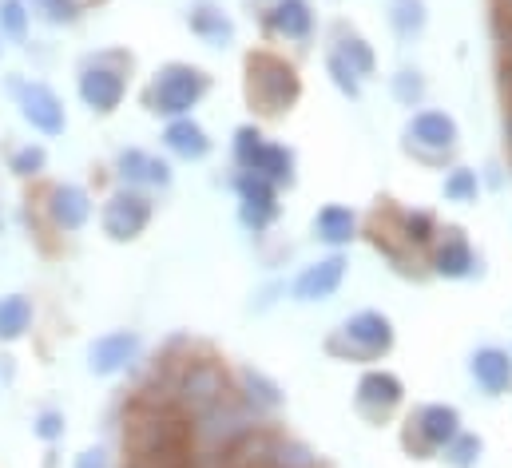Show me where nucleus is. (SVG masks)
Wrapping results in <instances>:
<instances>
[{
	"mask_svg": "<svg viewBox=\"0 0 512 468\" xmlns=\"http://www.w3.org/2000/svg\"><path fill=\"white\" fill-rule=\"evenodd\" d=\"M322 64H326V80L334 84V92H338L342 100H350V104H362V96H366V80H362L342 56H334V52H326Z\"/></svg>",
	"mask_w": 512,
	"mask_h": 468,
	"instance_id": "nucleus-33",
	"label": "nucleus"
},
{
	"mask_svg": "<svg viewBox=\"0 0 512 468\" xmlns=\"http://www.w3.org/2000/svg\"><path fill=\"white\" fill-rule=\"evenodd\" d=\"M227 183H231V195H235L239 227L255 234V238H266L282 219V191L255 171H231Z\"/></svg>",
	"mask_w": 512,
	"mask_h": 468,
	"instance_id": "nucleus-10",
	"label": "nucleus"
},
{
	"mask_svg": "<svg viewBox=\"0 0 512 468\" xmlns=\"http://www.w3.org/2000/svg\"><path fill=\"white\" fill-rule=\"evenodd\" d=\"M183 24L211 52H227L239 40V24H235V16H231V8L223 0H191L183 8Z\"/></svg>",
	"mask_w": 512,
	"mask_h": 468,
	"instance_id": "nucleus-18",
	"label": "nucleus"
},
{
	"mask_svg": "<svg viewBox=\"0 0 512 468\" xmlns=\"http://www.w3.org/2000/svg\"><path fill=\"white\" fill-rule=\"evenodd\" d=\"M32 12L24 0H0V36L4 44H28L32 36Z\"/></svg>",
	"mask_w": 512,
	"mask_h": 468,
	"instance_id": "nucleus-34",
	"label": "nucleus"
},
{
	"mask_svg": "<svg viewBox=\"0 0 512 468\" xmlns=\"http://www.w3.org/2000/svg\"><path fill=\"white\" fill-rule=\"evenodd\" d=\"M465 429V413L453 401H421L401 413V449L413 461H433Z\"/></svg>",
	"mask_w": 512,
	"mask_h": 468,
	"instance_id": "nucleus-6",
	"label": "nucleus"
},
{
	"mask_svg": "<svg viewBox=\"0 0 512 468\" xmlns=\"http://www.w3.org/2000/svg\"><path fill=\"white\" fill-rule=\"evenodd\" d=\"M131 60L128 48H100V52H88L76 68V100L92 112V116H116L128 100L131 88Z\"/></svg>",
	"mask_w": 512,
	"mask_h": 468,
	"instance_id": "nucleus-4",
	"label": "nucleus"
},
{
	"mask_svg": "<svg viewBox=\"0 0 512 468\" xmlns=\"http://www.w3.org/2000/svg\"><path fill=\"white\" fill-rule=\"evenodd\" d=\"M139 357H143V334L131 326H120V330H108L88 342V373L112 381L120 373H131L139 365Z\"/></svg>",
	"mask_w": 512,
	"mask_h": 468,
	"instance_id": "nucleus-16",
	"label": "nucleus"
},
{
	"mask_svg": "<svg viewBox=\"0 0 512 468\" xmlns=\"http://www.w3.org/2000/svg\"><path fill=\"white\" fill-rule=\"evenodd\" d=\"M255 298H258V302H255V314H266L270 306H278V302L286 298V282H270V286H262Z\"/></svg>",
	"mask_w": 512,
	"mask_h": 468,
	"instance_id": "nucleus-37",
	"label": "nucleus"
},
{
	"mask_svg": "<svg viewBox=\"0 0 512 468\" xmlns=\"http://www.w3.org/2000/svg\"><path fill=\"white\" fill-rule=\"evenodd\" d=\"M266 468H326V461L302 437H294L282 425H274L270 449H266Z\"/></svg>",
	"mask_w": 512,
	"mask_h": 468,
	"instance_id": "nucleus-26",
	"label": "nucleus"
},
{
	"mask_svg": "<svg viewBox=\"0 0 512 468\" xmlns=\"http://www.w3.org/2000/svg\"><path fill=\"white\" fill-rule=\"evenodd\" d=\"M112 179H116V187L163 195L175 187V163L159 151H147V147H120L112 159Z\"/></svg>",
	"mask_w": 512,
	"mask_h": 468,
	"instance_id": "nucleus-15",
	"label": "nucleus"
},
{
	"mask_svg": "<svg viewBox=\"0 0 512 468\" xmlns=\"http://www.w3.org/2000/svg\"><path fill=\"white\" fill-rule=\"evenodd\" d=\"M32 437H36L40 445L56 449V445L68 437V417H64V409H56V405L36 409V417H32Z\"/></svg>",
	"mask_w": 512,
	"mask_h": 468,
	"instance_id": "nucleus-35",
	"label": "nucleus"
},
{
	"mask_svg": "<svg viewBox=\"0 0 512 468\" xmlns=\"http://www.w3.org/2000/svg\"><path fill=\"white\" fill-rule=\"evenodd\" d=\"M258 28L270 48H306L318 36L314 0H266L258 8Z\"/></svg>",
	"mask_w": 512,
	"mask_h": 468,
	"instance_id": "nucleus-13",
	"label": "nucleus"
},
{
	"mask_svg": "<svg viewBox=\"0 0 512 468\" xmlns=\"http://www.w3.org/2000/svg\"><path fill=\"white\" fill-rule=\"evenodd\" d=\"M231 373H235V393L255 413V421H278L282 417L286 389L270 369H262L255 361H243V365H231Z\"/></svg>",
	"mask_w": 512,
	"mask_h": 468,
	"instance_id": "nucleus-17",
	"label": "nucleus"
},
{
	"mask_svg": "<svg viewBox=\"0 0 512 468\" xmlns=\"http://www.w3.org/2000/svg\"><path fill=\"white\" fill-rule=\"evenodd\" d=\"M251 171L262 175V179H270L286 195V191L298 187V151L290 143H282V139H266V147H262V155L255 159Z\"/></svg>",
	"mask_w": 512,
	"mask_h": 468,
	"instance_id": "nucleus-23",
	"label": "nucleus"
},
{
	"mask_svg": "<svg viewBox=\"0 0 512 468\" xmlns=\"http://www.w3.org/2000/svg\"><path fill=\"white\" fill-rule=\"evenodd\" d=\"M465 373L473 381V389L489 401H501L512 393V350L509 346H497V342H485L469 353L465 361Z\"/></svg>",
	"mask_w": 512,
	"mask_h": 468,
	"instance_id": "nucleus-19",
	"label": "nucleus"
},
{
	"mask_svg": "<svg viewBox=\"0 0 512 468\" xmlns=\"http://www.w3.org/2000/svg\"><path fill=\"white\" fill-rule=\"evenodd\" d=\"M4 48H8V44H4V36H0V60H4Z\"/></svg>",
	"mask_w": 512,
	"mask_h": 468,
	"instance_id": "nucleus-39",
	"label": "nucleus"
},
{
	"mask_svg": "<svg viewBox=\"0 0 512 468\" xmlns=\"http://www.w3.org/2000/svg\"><path fill=\"white\" fill-rule=\"evenodd\" d=\"M243 96L258 123L286 119L302 100V76L298 64L282 48H251L243 60Z\"/></svg>",
	"mask_w": 512,
	"mask_h": 468,
	"instance_id": "nucleus-1",
	"label": "nucleus"
},
{
	"mask_svg": "<svg viewBox=\"0 0 512 468\" xmlns=\"http://www.w3.org/2000/svg\"><path fill=\"white\" fill-rule=\"evenodd\" d=\"M4 92H8V100L16 108V116L24 119L40 139H60L68 131V104L48 80H32L24 72H8Z\"/></svg>",
	"mask_w": 512,
	"mask_h": 468,
	"instance_id": "nucleus-7",
	"label": "nucleus"
},
{
	"mask_svg": "<svg viewBox=\"0 0 512 468\" xmlns=\"http://www.w3.org/2000/svg\"><path fill=\"white\" fill-rule=\"evenodd\" d=\"M215 88V76L203 68V64H191V60H167L151 72L147 88H143V112L155 119H179V116H195V108L211 96Z\"/></svg>",
	"mask_w": 512,
	"mask_h": 468,
	"instance_id": "nucleus-3",
	"label": "nucleus"
},
{
	"mask_svg": "<svg viewBox=\"0 0 512 468\" xmlns=\"http://www.w3.org/2000/svg\"><path fill=\"white\" fill-rule=\"evenodd\" d=\"M0 231H4V207H0Z\"/></svg>",
	"mask_w": 512,
	"mask_h": 468,
	"instance_id": "nucleus-40",
	"label": "nucleus"
},
{
	"mask_svg": "<svg viewBox=\"0 0 512 468\" xmlns=\"http://www.w3.org/2000/svg\"><path fill=\"white\" fill-rule=\"evenodd\" d=\"M32 20L44 28H76L88 16V0H24Z\"/></svg>",
	"mask_w": 512,
	"mask_h": 468,
	"instance_id": "nucleus-29",
	"label": "nucleus"
},
{
	"mask_svg": "<svg viewBox=\"0 0 512 468\" xmlns=\"http://www.w3.org/2000/svg\"><path fill=\"white\" fill-rule=\"evenodd\" d=\"M36 203H40L44 227L52 234H80V231H88L92 219H96V199H92V191H88L84 183H72V179L48 183Z\"/></svg>",
	"mask_w": 512,
	"mask_h": 468,
	"instance_id": "nucleus-14",
	"label": "nucleus"
},
{
	"mask_svg": "<svg viewBox=\"0 0 512 468\" xmlns=\"http://www.w3.org/2000/svg\"><path fill=\"white\" fill-rule=\"evenodd\" d=\"M72 468H112V453L104 445H88L72 457Z\"/></svg>",
	"mask_w": 512,
	"mask_h": 468,
	"instance_id": "nucleus-36",
	"label": "nucleus"
},
{
	"mask_svg": "<svg viewBox=\"0 0 512 468\" xmlns=\"http://www.w3.org/2000/svg\"><path fill=\"white\" fill-rule=\"evenodd\" d=\"M385 24L401 44H413L429 28V4L425 0H385Z\"/></svg>",
	"mask_w": 512,
	"mask_h": 468,
	"instance_id": "nucleus-28",
	"label": "nucleus"
},
{
	"mask_svg": "<svg viewBox=\"0 0 512 468\" xmlns=\"http://www.w3.org/2000/svg\"><path fill=\"white\" fill-rule=\"evenodd\" d=\"M425 274L441 282H473L485 274V254L461 223H441L425 250Z\"/></svg>",
	"mask_w": 512,
	"mask_h": 468,
	"instance_id": "nucleus-8",
	"label": "nucleus"
},
{
	"mask_svg": "<svg viewBox=\"0 0 512 468\" xmlns=\"http://www.w3.org/2000/svg\"><path fill=\"white\" fill-rule=\"evenodd\" d=\"M36 326V302L20 290L0 294V346H16L32 334Z\"/></svg>",
	"mask_w": 512,
	"mask_h": 468,
	"instance_id": "nucleus-25",
	"label": "nucleus"
},
{
	"mask_svg": "<svg viewBox=\"0 0 512 468\" xmlns=\"http://www.w3.org/2000/svg\"><path fill=\"white\" fill-rule=\"evenodd\" d=\"M505 171H509V167H501V163H485V167H481V183H485V191H501V187L509 183Z\"/></svg>",
	"mask_w": 512,
	"mask_h": 468,
	"instance_id": "nucleus-38",
	"label": "nucleus"
},
{
	"mask_svg": "<svg viewBox=\"0 0 512 468\" xmlns=\"http://www.w3.org/2000/svg\"><path fill=\"white\" fill-rule=\"evenodd\" d=\"M437 461H445L449 468H481V461H485V437L473 433V429H461V433L441 449Z\"/></svg>",
	"mask_w": 512,
	"mask_h": 468,
	"instance_id": "nucleus-32",
	"label": "nucleus"
},
{
	"mask_svg": "<svg viewBox=\"0 0 512 468\" xmlns=\"http://www.w3.org/2000/svg\"><path fill=\"white\" fill-rule=\"evenodd\" d=\"M159 147H163V155L171 163H207L211 151H215V139H211V131L195 116H179V119H163Z\"/></svg>",
	"mask_w": 512,
	"mask_h": 468,
	"instance_id": "nucleus-20",
	"label": "nucleus"
},
{
	"mask_svg": "<svg viewBox=\"0 0 512 468\" xmlns=\"http://www.w3.org/2000/svg\"><path fill=\"white\" fill-rule=\"evenodd\" d=\"M481 195H485L481 167L449 163V167L441 171V203H449V207H477Z\"/></svg>",
	"mask_w": 512,
	"mask_h": 468,
	"instance_id": "nucleus-24",
	"label": "nucleus"
},
{
	"mask_svg": "<svg viewBox=\"0 0 512 468\" xmlns=\"http://www.w3.org/2000/svg\"><path fill=\"white\" fill-rule=\"evenodd\" d=\"M251 4H266V0H251Z\"/></svg>",
	"mask_w": 512,
	"mask_h": 468,
	"instance_id": "nucleus-41",
	"label": "nucleus"
},
{
	"mask_svg": "<svg viewBox=\"0 0 512 468\" xmlns=\"http://www.w3.org/2000/svg\"><path fill=\"white\" fill-rule=\"evenodd\" d=\"M8 171L20 179V183H40L48 175V147L28 139V143H16L8 151Z\"/></svg>",
	"mask_w": 512,
	"mask_h": 468,
	"instance_id": "nucleus-31",
	"label": "nucleus"
},
{
	"mask_svg": "<svg viewBox=\"0 0 512 468\" xmlns=\"http://www.w3.org/2000/svg\"><path fill=\"white\" fill-rule=\"evenodd\" d=\"M401 151L421 163V167H437L445 171L449 163H457L461 151V123L445 108H417L401 123Z\"/></svg>",
	"mask_w": 512,
	"mask_h": 468,
	"instance_id": "nucleus-5",
	"label": "nucleus"
},
{
	"mask_svg": "<svg viewBox=\"0 0 512 468\" xmlns=\"http://www.w3.org/2000/svg\"><path fill=\"white\" fill-rule=\"evenodd\" d=\"M326 52L342 56L366 84L378 76V48H374L350 20H334V24H330V44H326Z\"/></svg>",
	"mask_w": 512,
	"mask_h": 468,
	"instance_id": "nucleus-22",
	"label": "nucleus"
},
{
	"mask_svg": "<svg viewBox=\"0 0 512 468\" xmlns=\"http://www.w3.org/2000/svg\"><path fill=\"white\" fill-rule=\"evenodd\" d=\"M509 350H512V346H509Z\"/></svg>",
	"mask_w": 512,
	"mask_h": 468,
	"instance_id": "nucleus-42",
	"label": "nucleus"
},
{
	"mask_svg": "<svg viewBox=\"0 0 512 468\" xmlns=\"http://www.w3.org/2000/svg\"><path fill=\"white\" fill-rule=\"evenodd\" d=\"M266 127L258 123V119H247V123H239L235 131H231V167L235 171H251L255 167V159L262 155V147H266Z\"/></svg>",
	"mask_w": 512,
	"mask_h": 468,
	"instance_id": "nucleus-30",
	"label": "nucleus"
},
{
	"mask_svg": "<svg viewBox=\"0 0 512 468\" xmlns=\"http://www.w3.org/2000/svg\"><path fill=\"white\" fill-rule=\"evenodd\" d=\"M322 350L342 365H382L389 353L397 350V326L378 306H362L346 314L322 342Z\"/></svg>",
	"mask_w": 512,
	"mask_h": 468,
	"instance_id": "nucleus-2",
	"label": "nucleus"
},
{
	"mask_svg": "<svg viewBox=\"0 0 512 468\" xmlns=\"http://www.w3.org/2000/svg\"><path fill=\"white\" fill-rule=\"evenodd\" d=\"M155 219V195L135 191V187H112L100 203V231L116 246L139 242Z\"/></svg>",
	"mask_w": 512,
	"mask_h": 468,
	"instance_id": "nucleus-12",
	"label": "nucleus"
},
{
	"mask_svg": "<svg viewBox=\"0 0 512 468\" xmlns=\"http://www.w3.org/2000/svg\"><path fill=\"white\" fill-rule=\"evenodd\" d=\"M354 413L374 429L393 425L405 413V381H401V373H393L389 365H362V373L354 381Z\"/></svg>",
	"mask_w": 512,
	"mask_h": 468,
	"instance_id": "nucleus-9",
	"label": "nucleus"
},
{
	"mask_svg": "<svg viewBox=\"0 0 512 468\" xmlns=\"http://www.w3.org/2000/svg\"><path fill=\"white\" fill-rule=\"evenodd\" d=\"M389 100L397 104V108H405V116L409 112H417V108H425L429 104V76L417 68V64H397L393 72H389Z\"/></svg>",
	"mask_w": 512,
	"mask_h": 468,
	"instance_id": "nucleus-27",
	"label": "nucleus"
},
{
	"mask_svg": "<svg viewBox=\"0 0 512 468\" xmlns=\"http://www.w3.org/2000/svg\"><path fill=\"white\" fill-rule=\"evenodd\" d=\"M362 215L350 207V203H322L310 219V238L322 246V250H350L358 238H362Z\"/></svg>",
	"mask_w": 512,
	"mask_h": 468,
	"instance_id": "nucleus-21",
	"label": "nucleus"
},
{
	"mask_svg": "<svg viewBox=\"0 0 512 468\" xmlns=\"http://www.w3.org/2000/svg\"><path fill=\"white\" fill-rule=\"evenodd\" d=\"M346 278H350V254L326 250V254L302 262V266L290 274L286 298H290L294 306H322V302H330V298L342 294Z\"/></svg>",
	"mask_w": 512,
	"mask_h": 468,
	"instance_id": "nucleus-11",
	"label": "nucleus"
}]
</instances>
